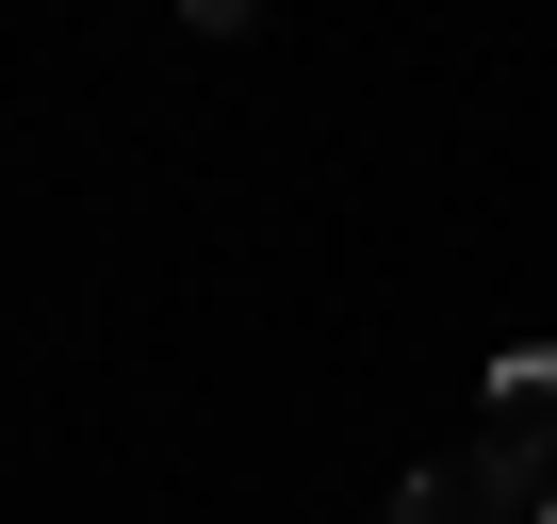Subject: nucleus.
<instances>
[{
    "instance_id": "nucleus-3",
    "label": "nucleus",
    "mask_w": 557,
    "mask_h": 524,
    "mask_svg": "<svg viewBox=\"0 0 557 524\" xmlns=\"http://www.w3.org/2000/svg\"><path fill=\"white\" fill-rule=\"evenodd\" d=\"M541 524H557V508H541Z\"/></svg>"
},
{
    "instance_id": "nucleus-1",
    "label": "nucleus",
    "mask_w": 557,
    "mask_h": 524,
    "mask_svg": "<svg viewBox=\"0 0 557 524\" xmlns=\"http://www.w3.org/2000/svg\"><path fill=\"white\" fill-rule=\"evenodd\" d=\"M492 426L508 442H557V345H508L492 361Z\"/></svg>"
},
{
    "instance_id": "nucleus-2",
    "label": "nucleus",
    "mask_w": 557,
    "mask_h": 524,
    "mask_svg": "<svg viewBox=\"0 0 557 524\" xmlns=\"http://www.w3.org/2000/svg\"><path fill=\"white\" fill-rule=\"evenodd\" d=\"M394 524H492V475H475V459H426V475L394 491Z\"/></svg>"
}]
</instances>
